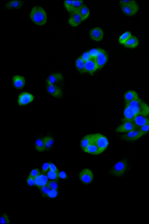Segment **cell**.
<instances>
[{"instance_id": "38", "label": "cell", "mask_w": 149, "mask_h": 224, "mask_svg": "<svg viewBox=\"0 0 149 224\" xmlns=\"http://www.w3.org/2000/svg\"><path fill=\"white\" fill-rule=\"evenodd\" d=\"M98 51L99 48H97L93 49L88 51L91 58H95L98 53Z\"/></svg>"}, {"instance_id": "20", "label": "cell", "mask_w": 149, "mask_h": 224, "mask_svg": "<svg viewBox=\"0 0 149 224\" xmlns=\"http://www.w3.org/2000/svg\"><path fill=\"white\" fill-rule=\"evenodd\" d=\"M13 83L14 86L16 88L21 89L24 86L25 80L24 78L22 76L15 75L13 78Z\"/></svg>"}, {"instance_id": "25", "label": "cell", "mask_w": 149, "mask_h": 224, "mask_svg": "<svg viewBox=\"0 0 149 224\" xmlns=\"http://www.w3.org/2000/svg\"><path fill=\"white\" fill-rule=\"evenodd\" d=\"M78 12L80 15L82 21L87 18L90 13V10L88 7L84 4L79 9Z\"/></svg>"}, {"instance_id": "12", "label": "cell", "mask_w": 149, "mask_h": 224, "mask_svg": "<svg viewBox=\"0 0 149 224\" xmlns=\"http://www.w3.org/2000/svg\"><path fill=\"white\" fill-rule=\"evenodd\" d=\"M89 35L91 38L96 41L101 40L104 36V32L100 27H96L92 29L90 31Z\"/></svg>"}, {"instance_id": "16", "label": "cell", "mask_w": 149, "mask_h": 224, "mask_svg": "<svg viewBox=\"0 0 149 224\" xmlns=\"http://www.w3.org/2000/svg\"><path fill=\"white\" fill-rule=\"evenodd\" d=\"M24 3L22 0L10 1L5 4V8L8 10L17 9L22 7Z\"/></svg>"}, {"instance_id": "30", "label": "cell", "mask_w": 149, "mask_h": 224, "mask_svg": "<svg viewBox=\"0 0 149 224\" xmlns=\"http://www.w3.org/2000/svg\"><path fill=\"white\" fill-rule=\"evenodd\" d=\"M47 185L51 189H60L61 187L59 180H49Z\"/></svg>"}, {"instance_id": "18", "label": "cell", "mask_w": 149, "mask_h": 224, "mask_svg": "<svg viewBox=\"0 0 149 224\" xmlns=\"http://www.w3.org/2000/svg\"><path fill=\"white\" fill-rule=\"evenodd\" d=\"M137 127H139L149 123V118L142 115L137 116L132 121Z\"/></svg>"}, {"instance_id": "37", "label": "cell", "mask_w": 149, "mask_h": 224, "mask_svg": "<svg viewBox=\"0 0 149 224\" xmlns=\"http://www.w3.org/2000/svg\"><path fill=\"white\" fill-rule=\"evenodd\" d=\"M138 129L144 135L148 133L149 132V123L139 128Z\"/></svg>"}, {"instance_id": "11", "label": "cell", "mask_w": 149, "mask_h": 224, "mask_svg": "<svg viewBox=\"0 0 149 224\" xmlns=\"http://www.w3.org/2000/svg\"><path fill=\"white\" fill-rule=\"evenodd\" d=\"M33 99L34 96L32 94L27 92H23L18 96V102L20 106L25 105L32 101Z\"/></svg>"}, {"instance_id": "3", "label": "cell", "mask_w": 149, "mask_h": 224, "mask_svg": "<svg viewBox=\"0 0 149 224\" xmlns=\"http://www.w3.org/2000/svg\"><path fill=\"white\" fill-rule=\"evenodd\" d=\"M128 166L127 160L126 158H123L114 165L110 170L109 173L113 176L121 177L126 173Z\"/></svg>"}, {"instance_id": "14", "label": "cell", "mask_w": 149, "mask_h": 224, "mask_svg": "<svg viewBox=\"0 0 149 224\" xmlns=\"http://www.w3.org/2000/svg\"><path fill=\"white\" fill-rule=\"evenodd\" d=\"M45 150L49 151L51 150L55 144V139L51 135L47 134L42 137Z\"/></svg>"}, {"instance_id": "32", "label": "cell", "mask_w": 149, "mask_h": 224, "mask_svg": "<svg viewBox=\"0 0 149 224\" xmlns=\"http://www.w3.org/2000/svg\"><path fill=\"white\" fill-rule=\"evenodd\" d=\"M41 196L43 198H46L48 193L51 189L47 185L38 188Z\"/></svg>"}, {"instance_id": "24", "label": "cell", "mask_w": 149, "mask_h": 224, "mask_svg": "<svg viewBox=\"0 0 149 224\" xmlns=\"http://www.w3.org/2000/svg\"><path fill=\"white\" fill-rule=\"evenodd\" d=\"M93 142L92 134H88L85 136L80 142V146L83 150L90 143Z\"/></svg>"}, {"instance_id": "36", "label": "cell", "mask_w": 149, "mask_h": 224, "mask_svg": "<svg viewBox=\"0 0 149 224\" xmlns=\"http://www.w3.org/2000/svg\"><path fill=\"white\" fill-rule=\"evenodd\" d=\"M40 173H41L38 168H35L31 171L29 175L34 179Z\"/></svg>"}, {"instance_id": "29", "label": "cell", "mask_w": 149, "mask_h": 224, "mask_svg": "<svg viewBox=\"0 0 149 224\" xmlns=\"http://www.w3.org/2000/svg\"><path fill=\"white\" fill-rule=\"evenodd\" d=\"M60 194L59 189H51L46 198L48 199H55L59 196Z\"/></svg>"}, {"instance_id": "1", "label": "cell", "mask_w": 149, "mask_h": 224, "mask_svg": "<svg viewBox=\"0 0 149 224\" xmlns=\"http://www.w3.org/2000/svg\"><path fill=\"white\" fill-rule=\"evenodd\" d=\"M30 17L32 21L38 25H44L47 22L46 12L40 6H36L33 7L31 12Z\"/></svg>"}, {"instance_id": "39", "label": "cell", "mask_w": 149, "mask_h": 224, "mask_svg": "<svg viewBox=\"0 0 149 224\" xmlns=\"http://www.w3.org/2000/svg\"><path fill=\"white\" fill-rule=\"evenodd\" d=\"M50 163L46 162L44 163L42 167V173L45 174L49 170Z\"/></svg>"}, {"instance_id": "10", "label": "cell", "mask_w": 149, "mask_h": 224, "mask_svg": "<svg viewBox=\"0 0 149 224\" xmlns=\"http://www.w3.org/2000/svg\"><path fill=\"white\" fill-rule=\"evenodd\" d=\"M98 69V67L96 62L95 58H91L85 62V71L92 75Z\"/></svg>"}, {"instance_id": "34", "label": "cell", "mask_w": 149, "mask_h": 224, "mask_svg": "<svg viewBox=\"0 0 149 224\" xmlns=\"http://www.w3.org/2000/svg\"><path fill=\"white\" fill-rule=\"evenodd\" d=\"M11 221L8 215L6 212H3L1 215L0 218V223L10 224Z\"/></svg>"}, {"instance_id": "2", "label": "cell", "mask_w": 149, "mask_h": 224, "mask_svg": "<svg viewBox=\"0 0 149 224\" xmlns=\"http://www.w3.org/2000/svg\"><path fill=\"white\" fill-rule=\"evenodd\" d=\"M125 104L128 105L137 116H146L149 115V106L139 98L129 103Z\"/></svg>"}, {"instance_id": "35", "label": "cell", "mask_w": 149, "mask_h": 224, "mask_svg": "<svg viewBox=\"0 0 149 224\" xmlns=\"http://www.w3.org/2000/svg\"><path fill=\"white\" fill-rule=\"evenodd\" d=\"M65 7L70 14L72 12L73 0H65L64 2Z\"/></svg>"}, {"instance_id": "19", "label": "cell", "mask_w": 149, "mask_h": 224, "mask_svg": "<svg viewBox=\"0 0 149 224\" xmlns=\"http://www.w3.org/2000/svg\"><path fill=\"white\" fill-rule=\"evenodd\" d=\"M138 95L137 92L133 90H129L125 92L124 95L125 104L128 103L138 99Z\"/></svg>"}, {"instance_id": "31", "label": "cell", "mask_w": 149, "mask_h": 224, "mask_svg": "<svg viewBox=\"0 0 149 224\" xmlns=\"http://www.w3.org/2000/svg\"><path fill=\"white\" fill-rule=\"evenodd\" d=\"M83 5V2L82 0H73L72 10L71 13L78 11Z\"/></svg>"}, {"instance_id": "5", "label": "cell", "mask_w": 149, "mask_h": 224, "mask_svg": "<svg viewBox=\"0 0 149 224\" xmlns=\"http://www.w3.org/2000/svg\"><path fill=\"white\" fill-rule=\"evenodd\" d=\"M93 142L97 146L101 153L107 147L109 141L107 138L104 135L99 133L93 134Z\"/></svg>"}, {"instance_id": "8", "label": "cell", "mask_w": 149, "mask_h": 224, "mask_svg": "<svg viewBox=\"0 0 149 224\" xmlns=\"http://www.w3.org/2000/svg\"><path fill=\"white\" fill-rule=\"evenodd\" d=\"M108 59V55L106 51L102 49L99 48L98 53L95 58L98 69H100L104 67L107 62Z\"/></svg>"}, {"instance_id": "23", "label": "cell", "mask_w": 149, "mask_h": 224, "mask_svg": "<svg viewBox=\"0 0 149 224\" xmlns=\"http://www.w3.org/2000/svg\"><path fill=\"white\" fill-rule=\"evenodd\" d=\"M139 44V41L138 38L132 35L124 44V45L126 47L133 48L136 47Z\"/></svg>"}, {"instance_id": "33", "label": "cell", "mask_w": 149, "mask_h": 224, "mask_svg": "<svg viewBox=\"0 0 149 224\" xmlns=\"http://www.w3.org/2000/svg\"><path fill=\"white\" fill-rule=\"evenodd\" d=\"M46 175L49 180H59L58 175L55 172L49 170Z\"/></svg>"}, {"instance_id": "43", "label": "cell", "mask_w": 149, "mask_h": 224, "mask_svg": "<svg viewBox=\"0 0 149 224\" xmlns=\"http://www.w3.org/2000/svg\"><path fill=\"white\" fill-rule=\"evenodd\" d=\"M58 177L59 178L63 180H65L67 178V176L66 173L63 171L59 172Z\"/></svg>"}, {"instance_id": "15", "label": "cell", "mask_w": 149, "mask_h": 224, "mask_svg": "<svg viewBox=\"0 0 149 224\" xmlns=\"http://www.w3.org/2000/svg\"><path fill=\"white\" fill-rule=\"evenodd\" d=\"M34 180L35 186L38 188L47 185L49 181L46 174L42 173Z\"/></svg>"}, {"instance_id": "9", "label": "cell", "mask_w": 149, "mask_h": 224, "mask_svg": "<svg viewBox=\"0 0 149 224\" xmlns=\"http://www.w3.org/2000/svg\"><path fill=\"white\" fill-rule=\"evenodd\" d=\"M137 129V127L132 122L126 121L117 127L116 131L118 132H128Z\"/></svg>"}, {"instance_id": "28", "label": "cell", "mask_w": 149, "mask_h": 224, "mask_svg": "<svg viewBox=\"0 0 149 224\" xmlns=\"http://www.w3.org/2000/svg\"><path fill=\"white\" fill-rule=\"evenodd\" d=\"M131 36V33L130 31H126L119 37L118 39L119 43L120 44H124Z\"/></svg>"}, {"instance_id": "4", "label": "cell", "mask_w": 149, "mask_h": 224, "mask_svg": "<svg viewBox=\"0 0 149 224\" xmlns=\"http://www.w3.org/2000/svg\"><path fill=\"white\" fill-rule=\"evenodd\" d=\"M120 6L123 12L128 16L134 15L139 10V6L135 0H127L126 3Z\"/></svg>"}, {"instance_id": "40", "label": "cell", "mask_w": 149, "mask_h": 224, "mask_svg": "<svg viewBox=\"0 0 149 224\" xmlns=\"http://www.w3.org/2000/svg\"><path fill=\"white\" fill-rule=\"evenodd\" d=\"M26 182L27 184L30 187L35 186L34 179L29 175L27 178Z\"/></svg>"}, {"instance_id": "42", "label": "cell", "mask_w": 149, "mask_h": 224, "mask_svg": "<svg viewBox=\"0 0 149 224\" xmlns=\"http://www.w3.org/2000/svg\"><path fill=\"white\" fill-rule=\"evenodd\" d=\"M49 170L54 171L58 175L59 171L58 169L53 163L50 162Z\"/></svg>"}, {"instance_id": "17", "label": "cell", "mask_w": 149, "mask_h": 224, "mask_svg": "<svg viewBox=\"0 0 149 224\" xmlns=\"http://www.w3.org/2000/svg\"><path fill=\"white\" fill-rule=\"evenodd\" d=\"M47 90L52 95L55 97L60 98L62 95V92L61 89L55 85H48Z\"/></svg>"}, {"instance_id": "26", "label": "cell", "mask_w": 149, "mask_h": 224, "mask_svg": "<svg viewBox=\"0 0 149 224\" xmlns=\"http://www.w3.org/2000/svg\"><path fill=\"white\" fill-rule=\"evenodd\" d=\"M85 62L81 56L78 58L75 62V65L81 74L85 72Z\"/></svg>"}, {"instance_id": "41", "label": "cell", "mask_w": 149, "mask_h": 224, "mask_svg": "<svg viewBox=\"0 0 149 224\" xmlns=\"http://www.w3.org/2000/svg\"><path fill=\"white\" fill-rule=\"evenodd\" d=\"M82 59L85 62L89 59L91 58L89 54L88 51H86L84 52L81 56Z\"/></svg>"}, {"instance_id": "21", "label": "cell", "mask_w": 149, "mask_h": 224, "mask_svg": "<svg viewBox=\"0 0 149 224\" xmlns=\"http://www.w3.org/2000/svg\"><path fill=\"white\" fill-rule=\"evenodd\" d=\"M63 79V76L61 74L55 73L50 75L47 79L46 82L48 85H54L62 81Z\"/></svg>"}, {"instance_id": "7", "label": "cell", "mask_w": 149, "mask_h": 224, "mask_svg": "<svg viewBox=\"0 0 149 224\" xmlns=\"http://www.w3.org/2000/svg\"><path fill=\"white\" fill-rule=\"evenodd\" d=\"M79 178L84 184H87L91 183L93 178V174L92 171L89 169L86 168L82 170L79 174Z\"/></svg>"}, {"instance_id": "6", "label": "cell", "mask_w": 149, "mask_h": 224, "mask_svg": "<svg viewBox=\"0 0 149 224\" xmlns=\"http://www.w3.org/2000/svg\"><path fill=\"white\" fill-rule=\"evenodd\" d=\"M144 134L138 129L132 130L123 135L121 136L122 140L127 141H132L136 140L143 136Z\"/></svg>"}, {"instance_id": "27", "label": "cell", "mask_w": 149, "mask_h": 224, "mask_svg": "<svg viewBox=\"0 0 149 224\" xmlns=\"http://www.w3.org/2000/svg\"><path fill=\"white\" fill-rule=\"evenodd\" d=\"M36 149L38 152H42L45 150L42 137L37 138L35 143Z\"/></svg>"}, {"instance_id": "13", "label": "cell", "mask_w": 149, "mask_h": 224, "mask_svg": "<svg viewBox=\"0 0 149 224\" xmlns=\"http://www.w3.org/2000/svg\"><path fill=\"white\" fill-rule=\"evenodd\" d=\"M68 20V23L72 27L79 26L82 21L81 17L78 11L72 12Z\"/></svg>"}, {"instance_id": "22", "label": "cell", "mask_w": 149, "mask_h": 224, "mask_svg": "<svg viewBox=\"0 0 149 224\" xmlns=\"http://www.w3.org/2000/svg\"><path fill=\"white\" fill-rule=\"evenodd\" d=\"M83 151L93 155H96L101 154L99 148L94 142L90 143Z\"/></svg>"}]
</instances>
